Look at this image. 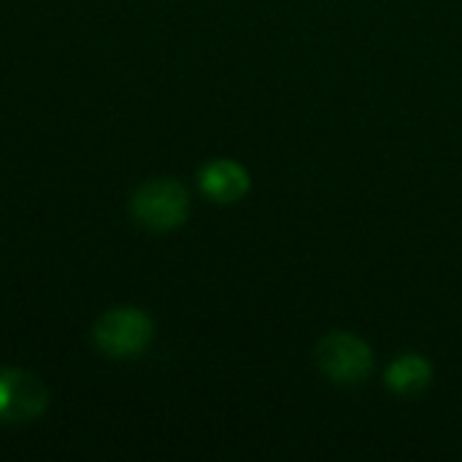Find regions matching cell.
Segmentation results:
<instances>
[{"label": "cell", "mask_w": 462, "mask_h": 462, "mask_svg": "<svg viewBox=\"0 0 462 462\" xmlns=\"http://www.w3.org/2000/svg\"><path fill=\"white\" fill-rule=\"evenodd\" d=\"M130 211H133L135 222L146 230H157V233L176 230L187 219L189 195H187L184 184H179L173 179H154V181H146L133 195Z\"/></svg>", "instance_id": "1"}, {"label": "cell", "mask_w": 462, "mask_h": 462, "mask_svg": "<svg viewBox=\"0 0 462 462\" xmlns=\"http://www.w3.org/2000/svg\"><path fill=\"white\" fill-rule=\"evenodd\" d=\"M314 360L319 371L336 384H360L371 376L374 355L371 346L352 333H328L317 349Z\"/></svg>", "instance_id": "2"}, {"label": "cell", "mask_w": 462, "mask_h": 462, "mask_svg": "<svg viewBox=\"0 0 462 462\" xmlns=\"http://www.w3.org/2000/svg\"><path fill=\"white\" fill-rule=\"evenodd\" d=\"M152 341V319L138 309H114L95 325V344L108 357H138Z\"/></svg>", "instance_id": "3"}, {"label": "cell", "mask_w": 462, "mask_h": 462, "mask_svg": "<svg viewBox=\"0 0 462 462\" xmlns=\"http://www.w3.org/2000/svg\"><path fill=\"white\" fill-rule=\"evenodd\" d=\"M46 387L24 374L5 368L0 371V422H27L46 409Z\"/></svg>", "instance_id": "4"}, {"label": "cell", "mask_w": 462, "mask_h": 462, "mask_svg": "<svg viewBox=\"0 0 462 462\" xmlns=\"http://www.w3.org/2000/svg\"><path fill=\"white\" fill-rule=\"evenodd\" d=\"M200 189L217 203H236L249 192V173L233 160H214L200 171Z\"/></svg>", "instance_id": "5"}, {"label": "cell", "mask_w": 462, "mask_h": 462, "mask_svg": "<svg viewBox=\"0 0 462 462\" xmlns=\"http://www.w3.org/2000/svg\"><path fill=\"white\" fill-rule=\"evenodd\" d=\"M433 379V368L425 357L420 355H403L398 357L390 368H387V387L401 395V398H417L425 393V387Z\"/></svg>", "instance_id": "6"}]
</instances>
